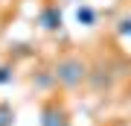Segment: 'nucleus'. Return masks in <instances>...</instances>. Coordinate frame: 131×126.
<instances>
[{
    "instance_id": "f257e3e1",
    "label": "nucleus",
    "mask_w": 131,
    "mask_h": 126,
    "mask_svg": "<svg viewBox=\"0 0 131 126\" xmlns=\"http://www.w3.org/2000/svg\"><path fill=\"white\" fill-rule=\"evenodd\" d=\"M88 65H84L82 59L76 56H67V59H58L56 68H52V79L58 85H64V88H79V85L88 79Z\"/></svg>"
},
{
    "instance_id": "f03ea898",
    "label": "nucleus",
    "mask_w": 131,
    "mask_h": 126,
    "mask_svg": "<svg viewBox=\"0 0 131 126\" xmlns=\"http://www.w3.org/2000/svg\"><path fill=\"white\" fill-rule=\"evenodd\" d=\"M41 126H70V117L58 103H44L41 106Z\"/></svg>"
},
{
    "instance_id": "7ed1b4c3",
    "label": "nucleus",
    "mask_w": 131,
    "mask_h": 126,
    "mask_svg": "<svg viewBox=\"0 0 131 126\" xmlns=\"http://www.w3.org/2000/svg\"><path fill=\"white\" fill-rule=\"evenodd\" d=\"M38 23H41V29H47V32L61 29V9L58 6H44V9L38 12Z\"/></svg>"
},
{
    "instance_id": "20e7f679",
    "label": "nucleus",
    "mask_w": 131,
    "mask_h": 126,
    "mask_svg": "<svg viewBox=\"0 0 131 126\" xmlns=\"http://www.w3.org/2000/svg\"><path fill=\"white\" fill-rule=\"evenodd\" d=\"M76 21H79L82 27H93V23H96V9H90V6H79V9H76Z\"/></svg>"
},
{
    "instance_id": "39448f33",
    "label": "nucleus",
    "mask_w": 131,
    "mask_h": 126,
    "mask_svg": "<svg viewBox=\"0 0 131 126\" xmlns=\"http://www.w3.org/2000/svg\"><path fill=\"white\" fill-rule=\"evenodd\" d=\"M0 126H15V108L9 103H0Z\"/></svg>"
},
{
    "instance_id": "423d86ee",
    "label": "nucleus",
    "mask_w": 131,
    "mask_h": 126,
    "mask_svg": "<svg viewBox=\"0 0 131 126\" xmlns=\"http://www.w3.org/2000/svg\"><path fill=\"white\" fill-rule=\"evenodd\" d=\"M12 76H15V73H12V68H9V65H0V85L12 82Z\"/></svg>"
},
{
    "instance_id": "0eeeda50",
    "label": "nucleus",
    "mask_w": 131,
    "mask_h": 126,
    "mask_svg": "<svg viewBox=\"0 0 131 126\" xmlns=\"http://www.w3.org/2000/svg\"><path fill=\"white\" fill-rule=\"evenodd\" d=\"M117 29H119V35H128V38H131V18H122Z\"/></svg>"
}]
</instances>
